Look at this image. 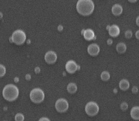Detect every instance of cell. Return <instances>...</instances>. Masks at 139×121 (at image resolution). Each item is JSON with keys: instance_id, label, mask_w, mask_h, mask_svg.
<instances>
[{"instance_id": "obj_9", "label": "cell", "mask_w": 139, "mask_h": 121, "mask_svg": "<svg viewBox=\"0 0 139 121\" xmlns=\"http://www.w3.org/2000/svg\"><path fill=\"white\" fill-rule=\"evenodd\" d=\"M44 60L49 64H53L57 60V55L53 51H48L44 55Z\"/></svg>"}, {"instance_id": "obj_24", "label": "cell", "mask_w": 139, "mask_h": 121, "mask_svg": "<svg viewBox=\"0 0 139 121\" xmlns=\"http://www.w3.org/2000/svg\"><path fill=\"white\" fill-rule=\"evenodd\" d=\"M107 45H109V46H111V45L113 44V40H112V39H111V38L108 39L107 41Z\"/></svg>"}, {"instance_id": "obj_2", "label": "cell", "mask_w": 139, "mask_h": 121, "mask_svg": "<svg viewBox=\"0 0 139 121\" xmlns=\"http://www.w3.org/2000/svg\"><path fill=\"white\" fill-rule=\"evenodd\" d=\"M19 89L13 84L6 85L2 90V96L4 98L10 102L15 101L19 96Z\"/></svg>"}, {"instance_id": "obj_23", "label": "cell", "mask_w": 139, "mask_h": 121, "mask_svg": "<svg viewBox=\"0 0 139 121\" xmlns=\"http://www.w3.org/2000/svg\"><path fill=\"white\" fill-rule=\"evenodd\" d=\"M34 71L36 74H38V73H40V71H41V70H40V67H35L34 69Z\"/></svg>"}, {"instance_id": "obj_18", "label": "cell", "mask_w": 139, "mask_h": 121, "mask_svg": "<svg viewBox=\"0 0 139 121\" xmlns=\"http://www.w3.org/2000/svg\"><path fill=\"white\" fill-rule=\"evenodd\" d=\"M6 73V68L3 65L0 64V77L4 76Z\"/></svg>"}, {"instance_id": "obj_14", "label": "cell", "mask_w": 139, "mask_h": 121, "mask_svg": "<svg viewBox=\"0 0 139 121\" xmlns=\"http://www.w3.org/2000/svg\"><path fill=\"white\" fill-rule=\"evenodd\" d=\"M130 115L131 118L134 120H139V106H135L131 108Z\"/></svg>"}, {"instance_id": "obj_12", "label": "cell", "mask_w": 139, "mask_h": 121, "mask_svg": "<svg viewBox=\"0 0 139 121\" xmlns=\"http://www.w3.org/2000/svg\"><path fill=\"white\" fill-rule=\"evenodd\" d=\"M123 12V8L121 5L119 4H116L112 6V13L114 16H120Z\"/></svg>"}, {"instance_id": "obj_3", "label": "cell", "mask_w": 139, "mask_h": 121, "mask_svg": "<svg viewBox=\"0 0 139 121\" xmlns=\"http://www.w3.org/2000/svg\"><path fill=\"white\" fill-rule=\"evenodd\" d=\"M11 38L12 43H14L16 45H22L26 41V36L25 32L22 30H17L13 32Z\"/></svg>"}, {"instance_id": "obj_10", "label": "cell", "mask_w": 139, "mask_h": 121, "mask_svg": "<svg viewBox=\"0 0 139 121\" xmlns=\"http://www.w3.org/2000/svg\"><path fill=\"white\" fill-rule=\"evenodd\" d=\"M82 34L83 35L84 38L87 41H91V40H94L95 37V33L93 30L91 29H87V30H83L82 31Z\"/></svg>"}, {"instance_id": "obj_4", "label": "cell", "mask_w": 139, "mask_h": 121, "mask_svg": "<svg viewBox=\"0 0 139 121\" xmlns=\"http://www.w3.org/2000/svg\"><path fill=\"white\" fill-rule=\"evenodd\" d=\"M30 97L32 102L35 104L41 103L44 99V93L40 88H34L30 92Z\"/></svg>"}, {"instance_id": "obj_26", "label": "cell", "mask_w": 139, "mask_h": 121, "mask_svg": "<svg viewBox=\"0 0 139 121\" xmlns=\"http://www.w3.org/2000/svg\"><path fill=\"white\" fill-rule=\"evenodd\" d=\"M63 29H64V28H63V26H62L61 25H59V26H58V31H62L63 30Z\"/></svg>"}, {"instance_id": "obj_21", "label": "cell", "mask_w": 139, "mask_h": 121, "mask_svg": "<svg viewBox=\"0 0 139 121\" xmlns=\"http://www.w3.org/2000/svg\"><path fill=\"white\" fill-rule=\"evenodd\" d=\"M125 37L126 38L130 39L133 37V32L131 30H127L125 32Z\"/></svg>"}, {"instance_id": "obj_29", "label": "cell", "mask_w": 139, "mask_h": 121, "mask_svg": "<svg viewBox=\"0 0 139 121\" xmlns=\"http://www.w3.org/2000/svg\"><path fill=\"white\" fill-rule=\"evenodd\" d=\"M136 25H137L138 26H139V16L137 17V18H136Z\"/></svg>"}, {"instance_id": "obj_1", "label": "cell", "mask_w": 139, "mask_h": 121, "mask_svg": "<svg viewBox=\"0 0 139 121\" xmlns=\"http://www.w3.org/2000/svg\"><path fill=\"white\" fill-rule=\"evenodd\" d=\"M94 8V3L92 0H78L76 4L77 12L84 16L91 15Z\"/></svg>"}, {"instance_id": "obj_11", "label": "cell", "mask_w": 139, "mask_h": 121, "mask_svg": "<svg viewBox=\"0 0 139 121\" xmlns=\"http://www.w3.org/2000/svg\"><path fill=\"white\" fill-rule=\"evenodd\" d=\"M108 31L109 35L112 37H116L120 34V28L116 25H112V26H110Z\"/></svg>"}, {"instance_id": "obj_33", "label": "cell", "mask_w": 139, "mask_h": 121, "mask_svg": "<svg viewBox=\"0 0 139 121\" xmlns=\"http://www.w3.org/2000/svg\"><path fill=\"white\" fill-rule=\"evenodd\" d=\"M113 92H114V94H117V93H118V89H117L116 88L114 89V90H113Z\"/></svg>"}, {"instance_id": "obj_28", "label": "cell", "mask_w": 139, "mask_h": 121, "mask_svg": "<svg viewBox=\"0 0 139 121\" xmlns=\"http://www.w3.org/2000/svg\"><path fill=\"white\" fill-rule=\"evenodd\" d=\"M136 37L137 40H139V30L137 31L136 32Z\"/></svg>"}, {"instance_id": "obj_13", "label": "cell", "mask_w": 139, "mask_h": 121, "mask_svg": "<svg viewBox=\"0 0 139 121\" xmlns=\"http://www.w3.org/2000/svg\"><path fill=\"white\" fill-rule=\"evenodd\" d=\"M130 82L126 79H122L119 82V87L122 91H127L129 88H130Z\"/></svg>"}, {"instance_id": "obj_31", "label": "cell", "mask_w": 139, "mask_h": 121, "mask_svg": "<svg viewBox=\"0 0 139 121\" xmlns=\"http://www.w3.org/2000/svg\"><path fill=\"white\" fill-rule=\"evenodd\" d=\"M14 82H15L16 83L18 82H19V78H18V77H16L14 78Z\"/></svg>"}, {"instance_id": "obj_8", "label": "cell", "mask_w": 139, "mask_h": 121, "mask_svg": "<svg viewBox=\"0 0 139 121\" xmlns=\"http://www.w3.org/2000/svg\"><path fill=\"white\" fill-rule=\"evenodd\" d=\"M87 51L89 55L92 57H96L99 54L100 48L97 44L92 43L89 45L87 48Z\"/></svg>"}, {"instance_id": "obj_30", "label": "cell", "mask_w": 139, "mask_h": 121, "mask_svg": "<svg viewBox=\"0 0 139 121\" xmlns=\"http://www.w3.org/2000/svg\"><path fill=\"white\" fill-rule=\"evenodd\" d=\"M128 1L129 2H131V3H134V2H137V0H128Z\"/></svg>"}, {"instance_id": "obj_25", "label": "cell", "mask_w": 139, "mask_h": 121, "mask_svg": "<svg viewBox=\"0 0 139 121\" xmlns=\"http://www.w3.org/2000/svg\"><path fill=\"white\" fill-rule=\"evenodd\" d=\"M25 79H26V80H28V81L30 80L31 79V75H30V74H26V76H25Z\"/></svg>"}, {"instance_id": "obj_6", "label": "cell", "mask_w": 139, "mask_h": 121, "mask_svg": "<svg viewBox=\"0 0 139 121\" xmlns=\"http://www.w3.org/2000/svg\"><path fill=\"white\" fill-rule=\"evenodd\" d=\"M69 104L67 100L64 98L58 99L55 102V108L59 113H64L69 109Z\"/></svg>"}, {"instance_id": "obj_16", "label": "cell", "mask_w": 139, "mask_h": 121, "mask_svg": "<svg viewBox=\"0 0 139 121\" xmlns=\"http://www.w3.org/2000/svg\"><path fill=\"white\" fill-rule=\"evenodd\" d=\"M67 89L70 94H74L77 91V86L76 84L74 83H70L67 85Z\"/></svg>"}, {"instance_id": "obj_32", "label": "cell", "mask_w": 139, "mask_h": 121, "mask_svg": "<svg viewBox=\"0 0 139 121\" xmlns=\"http://www.w3.org/2000/svg\"><path fill=\"white\" fill-rule=\"evenodd\" d=\"M2 17H3V14H2V12H0V19H2Z\"/></svg>"}, {"instance_id": "obj_20", "label": "cell", "mask_w": 139, "mask_h": 121, "mask_svg": "<svg viewBox=\"0 0 139 121\" xmlns=\"http://www.w3.org/2000/svg\"><path fill=\"white\" fill-rule=\"evenodd\" d=\"M120 109L124 112V111H126L128 110V104H127V102H123L120 104Z\"/></svg>"}, {"instance_id": "obj_22", "label": "cell", "mask_w": 139, "mask_h": 121, "mask_svg": "<svg viewBox=\"0 0 139 121\" xmlns=\"http://www.w3.org/2000/svg\"><path fill=\"white\" fill-rule=\"evenodd\" d=\"M131 91H132V92L133 93V94H137V92H138V91H139V89H138V88L137 87V86H133V88H132V89H131Z\"/></svg>"}, {"instance_id": "obj_17", "label": "cell", "mask_w": 139, "mask_h": 121, "mask_svg": "<svg viewBox=\"0 0 139 121\" xmlns=\"http://www.w3.org/2000/svg\"><path fill=\"white\" fill-rule=\"evenodd\" d=\"M110 78V73L107 71H104L101 74V79L104 82H107Z\"/></svg>"}, {"instance_id": "obj_7", "label": "cell", "mask_w": 139, "mask_h": 121, "mask_svg": "<svg viewBox=\"0 0 139 121\" xmlns=\"http://www.w3.org/2000/svg\"><path fill=\"white\" fill-rule=\"evenodd\" d=\"M80 69V66L78 65L75 61H69L65 64V70L70 74H73L76 71Z\"/></svg>"}, {"instance_id": "obj_5", "label": "cell", "mask_w": 139, "mask_h": 121, "mask_svg": "<svg viewBox=\"0 0 139 121\" xmlns=\"http://www.w3.org/2000/svg\"><path fill=\"white\" fill-rule=\"evenodd\" d=\"M99 112V106L94 101L88 102L85 106V112L89 116H95Z\"/></svg>"}, {"instance_id": "obj_19", "label": "cell", "mask_w": 139, "mask_h": 121, "mask_svg": "<svg viewBox=\"0 0 139 121\" xmlns=\"http://www.w3.org/2000/svg\"><path fill=\"white\" fill-rule=\"evenodd\" d=\"M15 119L16 121H24V115L22 114V113H18V114L16 115L15 116Z\"/></svg>"}, {"instance_id": "obj_27", "label": "cell", "mask_w": 139, "mask_h": 121, "mask_svg": "<svg viewBox=\"0 0 139 121\" xmlns=\"http://www.w3.org/2000/svg\"><path fill=\"white\" fill-rule=\"evenodd\" d=\"M39 121H49L50 119H48V118H40V119H39Z\"/></svg>"}, {"instance_id": "obj_15", "label": "cell", "mask_w": 139, "mask_h": 121, "mask_svg": "<svg viewBox=\"0 0 139 121\" xmlns=\"http://www.w3.org/2000/svg\"><path fill=\"white\" fill-rule=\"evenodd\" d=\"M126 45H125L124 43H119L118 45H116V49L117 52L119 54H123V53H125L126 51Z\"/></svg>"}]
</instances>
